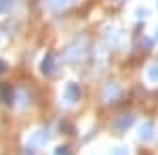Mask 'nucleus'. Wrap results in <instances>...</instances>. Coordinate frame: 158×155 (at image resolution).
Here are the masks:
<instances>
[{
  "mask_svg": "<svg viewBox=\"0 0 158 155\" xmlns=\"http://www.w3.org/2000/svg\"><path fill=\"white\" fill-rule=\"evenodd\" d=\"M118 96H120V86H118V84H110L108 90H106V95H103L106 103H112V101L118 99Z\"/></svg>",
  "mask_w": 158,
  "mask_h": 155,
  "instance_id": "nucleus-8",
  "label": "nucleus"
},
{
  "mask_svg": "<svg viewBox=\"0 0 158 155\" xmlns=\"http://www.w3.org/2000/svg\"><path fill=\"white\" fill-rule=\"evenodd\" d=\"M40 72L44 73V76H53V73L57 72L55 52H47V55H44V59H42V63H40Z\"/></svg>",
  "mask_w": 158,
  "mask_h": 155,
  "instance_id": "nucleus-4",
  "label": "nucleus"
},
{
  "mask_svg": "<svg viewBox=\"0 0 158 155\" xmlns=\"http://www.w3.org/2000/svg\"><path fill=\"white\" fill-rule=\"evenodd\" d=\"M133 115H120V118L114 122V130H118V132H124V130H129L131 126H133Z\"/></svg>",
  "mask_w": 158,
  "mask_h": 155,
  "instance_id": "nucleus-6",
  "label": "nucleus"
},
{
  "mask_svg": "<svg viewBox=\"0 0 158 155\" xmlns=\"http://www.w3.org/2000/svg\"><path fill=\"white\" fill-rule=\"evenodd\" d=\"M0 99H2V103H6V105H15L17 92L13 90V86H9V84H2V86H0Z\"/></svg>",
  "mask_w": 158,
  "mask_h": 155,
  "instance_id": "nucleus-5",
  "label": "nucleus"
},
{
  "mask_svg": "<svg viewBox=\"0 0 158 155\" xmlns=\"http://www.w3.org/2000/svg\"><path fill=\"white\" fill-rule=\"evenodd\" d=\"M55 155H72V153H70L68 147H57V149H55Z\"/></svg>",
  "mask_w": 158,
  "mask_h": 155,
  "instance_id": "nucleus-12",
  "label": "nucleus"
},
{
  "mask_svg": "<svg viewBox=\"0 0 158 155\" xmlns=\"http://www.w3.org/2000/svg\"><path fill=\"white\" fill-rule=\"evenodd\" d=\"M4 72H6V61L0 59V73H4Z\"/></svg>",
  "mask_w": 158,
  "mask_h": 155,
  "instance_id": "nucleus-15",
  "label": "nucleus"
},
{
  "mask_svg": "<svg viewBox=\"0 0 158 155\" xmlns=\"http://www.w3.org/2000/svg\"><path fill=\"white\" fill-rule=\"evenodd\" d=\"M23 155H34V149H25V153Z\"/></svg>",
  "mask_w": 158,
  "mask_h": 155,
  "instance_id": "nucleus-16",
  "label": "nucleus"
},
{
  "mask_svg": "<svg viewBox=\"0 0 158 155\" xmlns=\"http://www.w3.org/2000/svg\"><path fill=\"white\" fill-rule=\"evenodd\" d=\"M59 130L61 132H63V130H65V132H72V126H70L68 122H61V124H59Z\"/></svg>",
  "mask_w": 158,
  "mask_h": 155,
  "instance_id": "nucleus-14",
  "label": "nucleus"
},
{
  "mask_svg": "<svg viewBox=\"0 0 158 155\" xmlns=\"http://www.w3.org/2000/svg\"><path fill=\"white\" fill-rule=\"evenodd\" d=\"M148 80L150 82H158V63L148 67Z\"/></svg>",
  "mask_w": 158,
  "mask_h": 155,
  "instance_id": "nucleus-10",
  "label": "nucleus"
},
{
  "mask_svg": "<svg viewBox=\"0 0 158 155\" xmlns=\"http://www.w3.org/2000/svg\"><path fill=\"white\" fill-rule=\"evenodd\" d=\"M76 0H44V4L49 6L51 11H61V9H68L70 4H74Z\"/></svg>",
  "mask_w": 158,
  "mask_h": 155,
  "instance_id": "nucleus-7",
  "label": "nucleus"
},
{
  "mask_svg": "<svg viewBox=\"0 0 158 155\" xmlns=\"http://www.w3.org/2000/svg\"><path fill=\"white\" fill-rule=\"evenodd\" d=\"M85 48H86L85 40H82V42H80V40H74L72 44L63 50V59L68 61V63H76V61H80L82 57H85Z\"/></svg>",
  "mask_w": 158,
  "mask_h": 155,
  "instance_id": "nucleus-1",
  "label": "nucleus"
},
{
  "mask_svg": "<svg viewBox=\"0 0 158 155\" xmlns=\"http://www.w3.org/2000/svg\"><path fill=\"white\" fill-rule=\"evenodd\" d=\"M156 38H158V29H156Z\"/></svg>",
  "mask_w": 158,
  "mask_h": 155,
  "instance_id": "nucleus-17",
  "label": "nucleus"
},
{
  "mask_svg": "<svg viewBox=\"0 0 158 155\" xmlns=\"http://www.w3.org/2000/svg\"><path fill=\"white\" fill-rule=\"evenodd\" d=\"M49 141V130L47 128H40V130L32 132L30 136H27V149H40V147H44Z\"/></svg>",
  "mask_w": 158,
  "mask_h": 155,
  "instance_id": "nucleus-2",
  "label": "nucleus"
},
{
  "mask_svg": "<svg viewBox=\"0 0 158 155\" xmlns=\"http://www.w3.org/2000/svg\"><path fill=\"white\" fill-rule=\"evenodd\" d=\"M112 155H129V151H127L124 147H118V149H114V151H112Z\"/></svg>",
  "mask_w": 158,
  "mask_h": 155,
  "instance_id": "nucleus-13",
  "label": "nucleus"
},
{
  "mask_svg": "<svg viewBox=\"0 0 158 155\" xmlns=\"http://www.w3.org/2000/svg\"><path fill=\"white\" fill-rule=\"evenodd\" d=\"M63 96H65L68 103H78L80 96H82V90H80V86H78L76 82H68L65 90H63Z\"/></svg>",
  "mask_w": 158,
  "mask_h": 155,
  "instance_id": "nucleus-3",
  "label": "nucleus"
},
{
  "mask_svg": "<svg viewBox=\"0 0 158 155\" xmlns=\"http://www.w3.org/2000/svg\"><path fill=\"white\" fill-rule=\"evenodd\" d=\"M13 4H15L13 0H0V13H6V11L13 6Z\"/></svg>",
  "mask_w": 158,
  "mask_h": 155,
  "instance_id": "nucleus-11",
  "label": "nucleus"
},
{
  "mask_svg": "<svg viewBox=\"0 0 158 155\" xmlns=\"http://www.w3.org/2000/svg\"><path fill=\"white\" fill-rule=\"evenodd\" d=\"M152 136H154V124H143L139 128V138L141 141H152Z\"/></svg>",
  "mask_w": 158,
  "mask_h": 155,
  "instance_id": "nucleus-9",
  "label": "nucleus"
}]
</instances>
